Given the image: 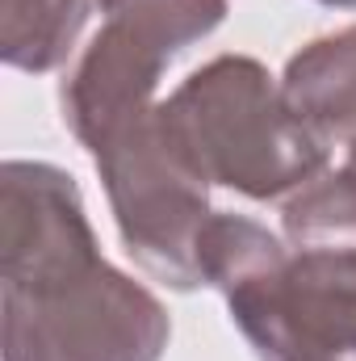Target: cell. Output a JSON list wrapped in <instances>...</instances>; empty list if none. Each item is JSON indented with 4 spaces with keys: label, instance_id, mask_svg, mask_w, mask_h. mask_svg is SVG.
Listing matches in <instances>:
<instances>
[{
    "label": "cell",
    "instance_id": "obj_1",
    "mask_svg": "<svg viewBox=\"0 0 356 361\" xmlns=\"http://www.w3.org/2000/svg\"><path fill=\"white\" fill-rule=\"evenodd\" d=\"M160 122L205 185L252 202H276L327 173L331 147L293 118L281 80L252 55H218L189 72L160 101Z\"/></svg>",
    "mask_w": 356,
    "mask_h": 361
},
{
    "label": "cell",
    "instance_id": "obj_2",
    "mask_svg": "<svg viewBox=\"0 0 356 361\" xmlns=\"http://www.w3.org/2000/svg\"><path fill=\"white\" fill-rule=\"evenodd\" d=\"M168 336L164 302L113 269L96 244L0 273L4 361H160Z\"/></svg>",
    "mask_w": 356,
    "mask_h": 361
},
{
    "label": "cell",
    "instance_id": "obj_3",
    "mask_svg": "<svg viewBox=\"0 0 356 361\" xmlns=\"http://www.w3.org/2000/svg\"><path fill=\"white\" fill-rule=\"evenodd\" d=\"M126 252L180 294L201 286V231L214 219L210 185L160 122V101L89 143Z\"/></svg>",
    "mask_w": 356,
    "mask_h": 361
},
{
    "label": "cell",
    "instance_id": "obj_4",
    "mask_svg": "<svg viewBox=\"0 0 356 361\" xmlns=\"http://www.w3.org/2000/svg\"><path fill=\"white\" fill-rule=\"evenodd\" d=\"M260 361H356V252L298 248L222 290Z\"/></svg>",
    "mask_w": 356,
    "mask_h": 361
},
{
    "label": "cell",
    "instance_id": "obj_5",
    "mask_svg": "<svg viewBox=\"0 0 356 361\" xmlns=\"http://www.w3.org/2000/svg\"><path fill=\"white\" fill-rule=\"evenodd\" d=\"M164 68L168 55L160 47L117 21H105L59 85L63 126L80 139V147L96 143L117 122L155 105Z\"/></svg>",
    "mask_w": 356,
    "mask_h": 361
},
{
    "label": "cell",
    "instance_id": "obj_6",
    "mask_svg": "<svg viewBox=\"0 0 356 361\" xmlns=\"http://www.w3.org/2000/svg\"><path fill=\"white\" fill-rule=\"evenodd\" d=\"M281 97L319 143L348 147L356 139V25L306 42L285 63Z\"/></svg>",
    "mask_w": 356,
    "mask_h": 361
},
{
    "label": "cell",
    "instance_id": "obj_7",
    "mask_svg": "<svg viewBox=\"0 0 356 361\" xmlns=\"http://www.w3.org/2000/svg\"><path fill=\"white\" fill-rule=\"evenodd\" d=\"M92 0H0V59L17 72H55L76 51Z\"/></svg>",
    "mask_w": 356,
    "mask_h": 361
},
{
    "label": "cell",
    "instance_id": "obj_8",
    "mask_svg": "<svg viewBox=\"0 0 356 361\" xmlns=\"http://www.w3.org/2000/svg\"><path fill=\"white\" fill-rule=\"evenodd\" d=\"M293 248H348L356 252V169H327L302 185L281 210Z\"/></svg>",
    "mask_w": 356,
    "mask_h": 361
},
{
    "label": "cell",
    "instance_id": "obj_9",
    "mask_svg": "<svg viewBox=\"0 0 356 361\" xmlns=\"http://www.w3.org/2000/svg\"><path fill=\"white\" fill-rule=\"evenodd\" d=\"M96 8L105 21H117L160 47L168 59L227 21V0H96Z\"/></svg>",
    "mask_w": 356,
    "mask_h": 361
},
{
    "label": "cell",
    "instance_id": "obj_10",
    "mask_svg": "<svg viewBox=\"0 0 356 361\" xmlns=\"http://www.w3.org/2000/svg\"><path fill=\"white\" fill-rule=\"evenodd\" d=\"M319 4H331V8H356V0H319Z\"/></svg>",
    "mask_w": 356,
    "mask_h": 361
},
{
    "label": "cell",
    "instance_id": "obj_11",
    "mask_svg": "<svg viewBox=\"0 0 356 361\" xmlns=\"http://www.w3.org/2000/svg\"><path fill=\"white\" fill-rule=\"evenodd\" d=\"M348 164H352V169H356V139H352V143H348Z\"/></svg>",
    "mask_w": 356,
    "mask_h": 361
}]
</instances>
